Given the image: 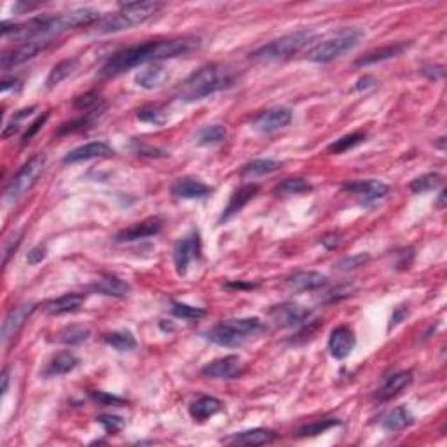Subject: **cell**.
<instances>
[{
  "instance_id": "cell-1",
  "label": "cell",
  "mask_w": 447,
  "mask_h": 447,
  "mask_svg": "<svg viewBox=\"0 0 447 447\" xmlns=\"http://www.w3.org/2000/svg\"><path fill=\"white\" fill-rule=\"evenodd\" d=\"M197 47H199V40L197 39H171L140 44V46L128 47V50H122L119 53L112 54L105 62V65L100 69V76L115 77L119 74H124L128 70L135 69V66L145 65V63L185 56L196 51Z\"/></svg>"
},
{
  "instance_id": "cell-2",
  "label": "cell",
  "mask_w": 447,
  "mask_h": 447,
  "mask_svg": "<svg viewBox=\"0 0 447 447\" xmlns=\"http://www.w3.org/2000/svg\"><path fill=\"white\" fill-rule=\"evenodd\" d=\"M102 20L96 9L81 7V9L66 11V13L51 14V16H37L21 23H2V37H14L20 40H40V37L58 35L66 30L89 27Z\"/></svg>"
},
{
  "instance_id": "cell-3",
  "label": "cell",
  "mask_w": 447,
  "mask_h": 447,
  "mask_svg": "<svg viewBox=\"0 0 447 447\" xmlns=\"http://www.w3.org/2000/svg\"><path fill=\"white\" fill-rule=\"evenodd\" d=\"M234 83V76L221 65H204L195 74L187 77L177 93L182 102H197V100L208 98L222 89L229 88Z\"/></svg>"
},
{
  "instance_id": "cell-4",
  "label": "cell",
  "mask_w": 447,
  "mask_h": 447,
  "mask_svg": "<svg viewBox=\"0 0 447 447\" xmlns=\"http://www.w3.org/2000/svg\"><path fill=\"white\" fill-rule=\"evenodd\" d=\"M165 7L163 2H154V0H145V2H128L122 4L119 11L102 18L96 23V30L100 33H115L122 30H129L137 25L145 23L151 18H154L159 11Z\"/></svg>"
},
{
  "instance_id": "cell-5",
  "label": "cell",
  "mask_w": 447,
  "mask_h": 447,
  "mask_svg": "<svg viewBox=\"0 0 447 447\" xmlns=\"http://www.w3.org/2000/svg\"><path fill=\"white\" fill-rule=\"evenodd\" d=\"M264 329H266V325H264L262 320L257 318V316H248V318H231L224 320V322L211 327L207 332V337L208 341L214 342V344L217 346L236 348V346L243 344L247 339L262 332Z\"/></svg>"
},
{
  "instance_id": "cell-6",
  "label": "cell",
  "mask_w": 447,
  "mask_h": 447,
  "mask_svg": "<svg viewBox=\"0 0 447 447\" xmlns=\"http://www.w3.org/2000/svg\"><path fill=\"white\" fill-rule=\"evenodd\" d=\"M315 28H303L289 35L279 37L277 40H271L266 46H260L259 50L252 51L250 58L257 62H277V59L289 58V56L299 53L315 39Z\"/></svg>"
},
{
  "instance_id": "cell-7",
  "label": "cell",
  "mask_w": 447,
  "mask_h": 447,
  "mask_svg": "<svg viewBox=\"0 0 447 447\" xmlns=\"http://www.w3.org/2000/svg\"><path fill=\"white\" fill-rule=\"evenodd\" d=\"M364 33L355 28H344L337 35L325 39L323 42L316 44L315 47L308 51L306 58L313 63H330L334 59L341 58L342 54L355 50L362 40Z\"/></svg>"
},
{
  "instance_id": "cell-8",
  "label": "cell",
  "mask_w": 447,
  "mask_h": 447,
  "mask_svg": "<svg viewBox=\"0 0 447 447\" xmlns=\"http://www.w3.org/2000/svg\"><path fill=\"white\" fill-rule=\"evenodd\" d=\"M46 161L47 158L42 152H40V154H35L33 158H30L28 161L18 170V173L11 178L9 184H7L6 192H4L6 201L20 199L28 189H32L33 184L37 182V178L42 175L44 168H46Z\"/></svg>"
},
{
  "instance_id": "cell-9",
  "label": "cell",
  "mask_w": 447,
  "mask_h": 447,
  "mask_svg": "<svg viewBox=\"0 0 447 447\" xmlns=\"http://www.w3.org/2000/svg\"><path fill=\"white\" fill-rule=\"evenodd\" d=\"M201 255V240L199 233L195 231L189 236L182 238L173 247V262L178 277H185L192 260L199 259Z\"/></svg>"
},
{
  "instance_id": "cell-10",
  "label": "cell",
  "mask_w": 447,
  "mask_h": 447,
  "mask_svg": "<svg viewBox=\"0 0 447 447\" xmlns=\"http://www.w3.org/2000/svg\"><path fill=\"white\" fill-rule=\"evenodd\" d=\"M47 46H50L47 40H27V42H21L20 46L13 47V50L4 51L2 56H0V66H2V70H9L13 66L21 65V63L28 62V59L35 58L39 53H42Z\"/></svg>"
},
{
  "instance_id": "cell-11",
  "label": "cell",
  "mask_w": 447,
  "mask_h": 447,
  "mask_svg": "<svg viewBox=\"0 0 447 447\" xmlns=\"http://www.w3.org/2000/svg\"><path fill=\"white\" fill-rule=\"evenodd\" d=\"M342 191L362 197L364 204H372L390 192V185L381 180H352L342 184Z\"/></svg>"
},
{
  "instance_id": "cell-12",
  "label": "cell",
  "mask_w": 447,
  "mask_h": 447,
  "mask_svg": "<svg viewBox=\"0 0 447 447\" xmlns=\"http://www.w3.org/2000/svg\"><path fill=\"white\" fill-rule=\"evenodd\" d=\"M35 311V304L32 303H25L16 306L14 309H11L9 315L6 316L2 325V334H0V341H2V346L9 344V341H13L20 330L23 329L25 323L28 322V318L32 316V313Z\"/></svg>"
},
{
  "instance_id": "cell-13",
  "label": "cell",
  "mask_w": 447,
  "mask_h": 447,
  "mask_svg": "<svg viewBox=\"0 0 447 447\" xmlns=\"http://www.w3.org/2000/svg\"><path fill=\"white\" fill-rule=\"evenodd\" d=\"M269 316L278 327H297L308 322L311 311L296 303H283L269 309Z\"/></svg>"
},
{
  "instance_id": "cell-14",
  "label": "cell",
  "mask_w": 447,
  "mask_h": 447,
  "mask_svg": "<svg viewBox=\"0 0 447 447\" xmlns=\"http://www.w3.org/2000/svg\"><path fill=\"white\" fill-rule=\"evenodd\" d=\"M329 353L335 360H344L352 355L356 346V335L352 327L339 325L330 332L329 337Z\"/></svg>"
},
{
  "instance_id": "cell-15",
  "label": "cell",
  "mask_w": 447,
  "mask_h": 447,
  "mask_svg": "<svg viewBox=\"0 0 447 447\" xmlns=\"http://www.w3.org/2000/svg\"><path fill=\"white\" fill-rule=\"evenodd\" d=\"M163 221L159 217H149L139 224H133L132 227L119 231L114 240L119 243H128V241H139L145 238H152L161 233Z\"/></svg>"
},
{
  "instance_id": "cell-16",
  "label": "cell",
  "mask_w": 447,
  "mask_h": 447,
  "mask_svg": "<svg viewBox=\"0 0 447 447\" xmlns=\"http://www.w3.org/2000/svg\"><path fill=\"white\" fill-rule=\"evenodd\" d=\"M290 122H292V112L278 107V109H269L257 115L255 121H253V128L259 133L267 135V133H274L278 129L286 128Z\"/></svg>"
},
{
  "instance_id": "cell-17",
  "label": "cell",
  "mask_w": 447,
  "mask_h": 447,
  "mask_svg": "<svg viewBox=\"0 0 447 447\" xmlns=\"http://www.w3.org/2000/svg\"><path fill=\"white\" fill-rule=\"evenodd\" d=\"M241 372V360L238 355H227L207 364L201 368V374L210 379H234Z\"/></svg>"
},
{
  "instance_id": "cell-18",
  "label": "cell",
  "mask_w": 447,
  "mask_h": 447,
  "mask_svg": "<svg viewBox=\"0 0 447 447\" xmlns=\"http://www.w3.org/2000/svg\"><path fill=\"white\" fill-rule=\"evenodd\" d=\"M278 439V435L271 430H264V428H252V430L236 431L231 434L229 437L224 439V444L231 446H247V447H257L271 444Z\"/></svg>"
},
{
  "instance_id": "cell-19",
  "label": "cell",
  "mask_w": 447,
  "mask_h": 447,
  "mask_svg": "<svg viewBox=\"0 0 447 447\" xmlns=\"http://www.w3.org/2000/svg\"><path fill=\"white\" fill-rule=\"evenodd\" d=\"M114 154V149L105 141H89V144L81 145V147L74 149L69 154L63 158L65 165H76V163L89 161V159L96 158H107V156Z\"/></svg>"
},
{
  "instance_id": "cell-20",
  "label": "cell",
  "mask_w": 447,
  "mask_h": 447,
  "mask_svg": "<svg viewBox=\"0 0 447 447\" xmlns=\"http://www.w3.org/2000/svg\"><path fill=\"white\" fill-rule=\"evenodd\" d=\"M211 192H214V189L210 185L191 177L178 178L171 185V195L178 199H203V197L210 196Z\"/></svg>"
},
{
  "instance_id": "cell-21",
  "label": "cell",
  "mask_w": 447,
  "mask_h": 447,
  "mask_svg": "<svg viewBox=\"0 0 447 447\" xmlns=\"http://www.w3.org/2000/svg\"><path fill=\"white\" fill-rule=\"evenodd\" d=\"M414 378H412V372L411 371H400V372H395V374L388 376V378L383 381L381 388L376 391L374 398L379 402H386L390 398L397 397L398 393H402L405 388L412 385Z\"/></svg>"
},
{
  "instance_id": "cell-22",
  "label": "cell",
  "mask_w": 447,
  "mask_h": 447,
  "mask_svg": "<svg viewBox=\"0 0 447 447\" xmlns=\"http://www.w3.org/2000/svg\"><path fill=\"white\" fill-rule=\"evenodd\" d=\"M257 192H259V185H255V184H247V185H243V187L238 189V191H234L233 196H231L229 203H227L226 210H224V214L221 217V224L227 222L229 219H233L234 215L240 214V211L243 210L248 203H250L253 197L257 196Z\"/></svg>"
},
{
  "instance_id": "cell-23",
  "label": "cell",
  "mask_w": 447,
  "mask_h": 447,
  "mask_svg": "<svg viewBox=\"0 0 447 447\" xmlns=\"http://www.w3.org/2000/svg\"><path fill=\"white\" fill-rule=\"evenodd\" d=\"M327 285L325 274L318 271H299L286 279V286L294 292H306V290H316L320 286Z\"/></svg>"
},
{
  "instance_id": "cell-24",
  "label": "cell",
  "mask_w": 447,
  "mask_h": 447,
  "mask_svg": "<svg viewBox=\"0 0 447 447\" xmlns=\"http://www.w3.org/2000/svg\"><path fill=\"white\" fill-rule=\"evenodd\" d=\"M77 365H79V359H77L72 352H59L47 362L42 376L44 378H59V376H66L70 374Z\"/></svg>"
},
{
  "instance_id": "cell-25",
  "label": "cell",
  "mask_w": 447,
  "mask_h": 447,
  "mask_svg": "<svg viewBox=\"0 0 447 447\" xmlns=\"http://www.w3.org/2000/svg\"><path fill=\"white\" fill-rule=\"evenodd\" d=\"M407 47H409V44H405V42L388 44V46H383V47H379V50H374V51H371V53L364 54L362 58L356 59L355 66H368V65H374V63H381V62H386V59L397 58V56H400L405 50H407Z\"/></svg>"
},
{
  "instance_id": "cell-26",
  "label": "cell",
  "mask_w": 447,
  "mask_h": 447,
  "mask_svg": "<svg viewBox=\"0 0 447 447\" xmlns=\"http://www.w3.org/2000/svg\"><path fill=\"white\" fill-rule=\"evenodd\" d=\"M86 296L84 294H65V296L58 297V299L50 301L46 304V313L47 315H53V316H59V315H66V313H76L79 311L81 306L84 304Z\"/></svg>"
},
{
  "instance_id": "cell-27",
  "label": "cell",
  "mask_w": 447,
  "mask_h": 447,
  "mask_svg": "<svg viewBox=\"0 0 447 447\" xmlns=\"http://www.w3.org/2000/svg\"><path fill=\"white\" fill-rule=\"evenodd\" d=\"M222 407H224V404L219 400V398L201 397V398H197V400L191 402V405H189V414H191V418L195 421L203 423V421L210 419L211 416L221 412Z\"/></svg>"
},
{
  "instance_id": "cell-28",
  "label": "cell",
  "mask_w": 447,
  "mask_h": 447,
  "mask_svg": "<svg viewBox=\"0 0 447 447\" xmlns=\"http://www.w3.org/2000/svg\"><path fill=\"white\" fill-rule=\"evenodd\" d=\"M91 289L93 292L102 294V296L107 297H126L129 294V290H132V286L124 279L117 277H103L96 279Z\"/></svg>"
},
{
  "instance_id": "cell-29",
  "label": "cell",
  "mask_w": 447,
  "mask_h": 447,
  "mask_svg": "<svg viewBox=\"0 0 447 447\" xmlns=\"http://www.w3.org/2000/svg\"><path fill=\"white\" fill-rule=\"evenodd\" d=\"M412 423H414V414H412L407 407L400 405V407L391 409L388 414L385 416V419H383L381 426L383 430L395 434V431L405 430V428L411 426Z\"/></svg>"
},
{
  "instance_id": "cell-30",
  "label": "cell",
  "mask_w": 447,
  "mask_h": 447,
  "mask_svg": "<svg viewBox=\"0 0 447 447\" xmlns=\"http://www.w3.org/2000/svg\"><path fill=\"white\" fill-rule=\"evenodd\" d=\"M168 79H170V74H168V70L163 65L149 66V69L140 70V72L135 76L137 86L144 89L161 88Z\"/></svg>"
},
{
  "instance_id": "cell-31",
  "label": "cell",
  "mask_w": 447,
  "mask_h": 447,
  "mask_svg": "<svg viewBox=\"0 0 447 447\" xmlns=\"http://www.w3.org/2000/svg\"><path fill=\"white\" fill-rule=\"evenodd\" d=\"M103 341L105 344H109L110 348L117 349V352H132L137 348V339L129 330H114V332H107L103 335Z\"/></svg>"
},
{
  "instance_id": "cell-32",
  "label": "cell",
  "mask_w": 447,
  "mask_h": 447,
  "mask_svg": "<svg viewBox=\"0 0 447 447\" xmlns=\"http://www.w3.org/2000/svg\"><path fill=\"white\" fill-rule=\"evenodd\" d=\"M226 139H227V128L224 124L204 126V128H201L196 135L197 145H203V147L222 144Z\"/></svg>"
},
{
  "instance_id": "cell-33",
  "label": "cell",
  "mask_w": 447,
  "mask_h": 447,
  "mask_svg": "<svg viewBox=\"0 0 447 447\" xmlns=\"http://www.w3.org/2000/svg\"><path fill=\"white\" fill-rule=\"evenodd\" d=\"M89 335H91V330H89V327L69 325V327H65V329L59 330L58 337L56 339L66 346H77V344H83L84 341H88Z\"/></svg>"
},
{
  "instance_id": "cell-34",
  "label": "cell",
  "mask_w": 447,
  "mask_h": 447,
  "mask_svg": "<svg viewBox=\"0 0 447 447\" xmlns=\"http://www.w3.org/2000/svg\"><path fill=\"white\" fill-rule=\"evenodd\" d=\"M281 168V163L277 159H253L248 165L243 166L241 173L245 177H264V175L274 173Z\"/></svg>"
},
{
  "instance_id": "cell-35",
  "label": "cell",
  "mask_w": 447,
  "mask_h": 447,
  "mask_svg": "<svg viewBox=\"0 0 447 447\" xmlns=\"http://www.w3.org/2000/svg\"><path fill=\"white\" fill-rule=\"evenodd\" d=\"M311 184L306 180V178H286L281 184L274 189V195L277 196H299V195H306V192L311 191Z\"/></svg>"
},
{
  "instance_id": "cell-36",
  "label": "cell",
  "mask_w": 447,
  "mask_h": 447,
  "mask_svg": "<svg viewBox=\"0 0 447 447\" xmlns=\"http://www.w3.org/2000/svg\"><path fill=\"white\" fill-rule=\"evenodd\" d=\"M76 70V59H63V62L56 63L53 66V70L50 72L46 79V86L50 89H53L58 86L59 83L66 79L69 76H72V72Z\"/></svg>"
},
{
  "instance_id": "cell-37",
  "label": "cell",
  "mask_w": 447,
  "mask_h": 447,
  "mask_svg": "<svg viewBox=\"0 0 447 447\" xmlns=\"http://www.w3.org/2000/svg\"><path fill=\"white\" fill-rule=\"evenodd\" d=\"M137 117L141 122H147V124L163 126L168 121V112L163 105H147L137 112Z\"/></svg>"
},
{
  "instance_id": "cell-38",
  "label": "cell",
  "mask_w": 447,
  "mask_h": 447,
  "mask_svg": "<svg viewBox=\"0 0 447 447\" xmlns=\"http://www.w3.org/2000/svg\"><path fill=\"white\" fill-rule=\"evenodd\" d=\"M364 141H365V133L355 132V133H352V135L341 137L339 140L332 141V144L327 147V151H329L330 154H342V152L349 151V149H355L356 145L364 144Z\"/></svg>"
},
{
  "instance_id": "cell-39",
  "label": "cell",
  "mask_w": 447,
  "mask_h": 447,
  "mask_svg": "<svg viewBox=\"0 0 447 447\" xmlns=\"http://www.w3.org/2000/svg\"><path fill=\"white\" fill-rule=\"evenodd\" d=\"M442 184V177L439 173H426L423 177L414 178V180L409 184V189H411L414 195H424V192H430L434 189H437L439 185Z\"/></svg>"
},
{
  "instance_id": "cell-40",
  "label": "cell",
  "mask_w": 447,
  "mask_h": 447,
  "mask_svg": "<svg viewBox=\"0 0 447 447\" xmlns=\"http://www.w3.org/2000/svg\"><path fill=\"white\" fill-rule=\"evenodd\" d=\"M341 424V421L339 419H320V421H315V423H309V424H304V426L299 428V431H297V435L299 437H315V435H320V434H325L327 430H330V428L334 426H339Z\"/></svg>"
},
{
  "instance_id": "cell-41",
  "label": "cell",
  "mask_w": 447,
  "mask_h": 447,
  "mask_svg": "<svg viewBox=\"0 0 447 447\" xmlns=\"http://www.w3.org/2000/svg\"><path fill=\"white\" fill-rule=\"evenodd\" d=\"M74 107L77 110L86 112V114H91V112L96 110H105V103L102 102V98L96 93H86V95L77 96L74 100Z\"/></svg>"
},
{
  "instance_id": "cell-42",
  "label": "cell",
  "mask_w": 447,
  "mask_h": 447,
  "mask_svg": "<svg viewBox=\"0 0 447 447\" xmlns=\"http://www.w3.org/2000/svg\"><path fill=\"white\" fill-rule=\"evenodd\" d=\"M171 313H173V316H177V318L180 320H199L207 316V311H204V309L189 306V304L184 303H177V301L171 303Z\"/></svg>"
},
{
  "instance_id": "cell-43",
  "label": "cell",
  "mask_w": 447,
  "mask_h": 447,
  "mask_svg": "<svg viewBox=\"0 0 447 447\" xmlns=\"http://www.w3.org/2000/svg\"><path fill=\"white\" fill-rule=\"evenodd\" d=\"M371 260V255L368 253H356V255H349V257H342L335 262V269L339 271H353L359 269V267L365 266V264Z\"/></svg>"
},
{
  "instance_id": "cell-44",
  "label": "cell",
  "mask_w": 447,
  "mask_h": 447,
  "mask_svg": "<svg viewBox=\"0 0 447 447\" xmlns=\"http://www.w3.org/2000/svg\"><path fill=\"white\" fill-rule=\"evenodd\" d=\"M355 285L353 283H346V285H339L335 286V289L329 290V292L325 294V297H323V303L325 304H334V303H339V301L346 299V297L353 296V292H355Z\"/></svg>"
},
{
  "instance_id": "cell-45",
  "label": "cell",
  "mask_w": 447,
  "mask_h": 447,
  "mask_svg": "<svg viewBox=\"0 0 447 447\" xmlns=\"http://www.w3.org/2000/svg\"><path fill=\"white\" fill-rule=\"evenodd\" d=\"M96 423H100L103 426V430L109 435H115L124 428V419L121 416H114V414H100L96 418Z\"/></svg>"
},
{
  "instance_id": "cell-46",
  "label": "cell",
  "mask_w": 447,
  "mask_h": 447,
  "mask_svg": "<svg viewBox=\"0 0 447 447\" xmlns=\"http://www.w3.org/2000/svg\"><path fill=\"white\" fill-rule=\"evenodd\" d=\"M91 400H95L96 404L100 405H114V407H121V405H126V400L121 397H115V395L107 393V391H91L89 393Z\"/></svg>"
},
{
  "instance_id": "cell-47",
  "label": "cell",
  "mask_w": 447,
  "mask_h": 447,
  "mask_svg": "<svg viewBox=\"0 0 447 447\" xmlns=\"http://www.w3.org/2000/svg\"><path fill=\"white\" fill-rule=\"evenodd\" d=\"M47 119H50V112H46V114L39 115V117H37V119H35V121H33V122H32V124H30V126H28V129H27V132H25V135H23V137H21V145H23V147H25V145H27V144H28V141H30V140H32V139H33V137H35V135H37V133H39V132H40V129H42V126H44V124H46V121H47Z\"/></svg>"
},
{
  "instance_id": "cell-48",
  "label": "cell",
  "mask_w": 447,
  "mask_h": 447,
  "mask_svg": "<svg viewBox=\"0 0 447 447\" xmlns=\"http://www.w3.org/2000/svg\"><path fill=\"white\" fill-rule=\"evenodd\" d=\"M20 241H21V234H20V233H16V234H14V236H11L9 240L6 241V245H4V250H2V262H4V266H6V264L9 262V255H11V253H13L14 250H16L18 245H20Z\"/></svg>"
},
{
  "instance_id": "cell-49",
  "label": "cell",
  "mask_w": 447,
  "mask_h": 447,
  "mask_svg": "<svg viewBox=\"0 0 447 447\" xmlns=\"http://www.w3.org/2000/svg\"><path fill=\"white\" fill-rule=\"evenodd\" d=\"M421 76L426 77L428 81H442L446 76V70L442 65H435V66H424V69H421Z\"/></svg>"
},
{
  "instance_id": "cell-50",
  "label": "cell",
  "mask_w": 447,
  "mask_h": 447,
  "mask_svg": "<svg viewBox=\"0 0 447 447\" xmlns=\"http://www.w3.org/2000/svg\"><path fill=\"white\" fill-rule=\"evenodd\" d=\"M46 255H47L46 247L39 245V247H33L32 250L27 253V262L30 264V266H37V264H40L44 259H46Z\"/></svg>"
},
{
  "instance_id": "cell-51",
  "label": "cell",
  "mask_w": 447,
  "mask_h": 447,
  "mask_svg": "<svg viewBox=\"0 0 447 447\" xmlns=\"http://www.w3.org/2000/svg\"><path fill=\"white\" fill-rule=\"evenodd\" d=\"M320 243H322V247L327 248V250H335V248L339 247V243H341V234H337V233L325 234V236L320 238Z\"/></svg>"
},
{
  "instance_id": "cell-52",
  "label": "cell",
  "mask_w": 447,
  "mask_h": 447,
  "mask_svg": "<svg viewBox=\"0 0 447 447\" xmlns=\"http://www.w3.org/2000/svg\"><path fill=\"white\" fill-rule=\"evenodd\" d=\"M409 315V311L405 308H397L395 309V313H393V316H391L390 318V325H388V330H391L393 329V327H397L398 323L402 322V320H405V316Z\"/></svg>"
},
{
  "instance_id": "cell-53",
  "label": "cell",
  "mask_w": 447,
  "mask_h": 447,
  "mask_svg": "<svg viewBox=\"0 0 447 447\" xmlns=\"http://www.w3.org/2000/svg\"><path fill=\"white\" fill-rule=\"evenodd\" d=\"M378 84V81L374 79V77H371V76H365V77H362V79H359L356 81V84H355V89L356 91H367L368 88H374V86Z\"/></svg>"
},
{
  "instance_id": "cell-54",
  "label": "cell",
  "mask_w": 447,
  "mask_h": 447,
  "mask_svg": "<svg viewBox=\"0 0 447 447\" xmlns=\"http://www.w3.org/2000/svg\"><path fill=\"white\" fill-rule=\"evenodd\" d=\"M18 132H20V124H18L16 121H11L9 124H7L6 128H4L2 137H4V139H9V137H13L14 133H18Z\"/></svg>"
},
{
  "instance_id": "cell-55",
  "label": "cell",
  "mask_w": 447,
  "mask_h": 447,
  "mask_svg": "<svg viewBox=\"0 0 447 447\" xmlns=\"http://www.w3.org/2000/svg\"><path fill=\"white\" fill-rule=\"evenodd\" d=\"M7 388H9V371L2 372V395L7 393Z\"/></svg>"
},
{
  "instance_id": "cell-56",
  "label": "cell",
  "mask_w": 447,
  "mask_h": 447,
  "mask_svg": "<svg viewBox=\"0 0 447 447\" xmlns=\"http://www.w3.org/2000/svg\"><path fill=\"white\" fill-rule=\"evenodd\" d=\"M437 207H439V208H444V207H446V191H442V192H441V195H439Z\"/></svg>"
}]
</instances>
